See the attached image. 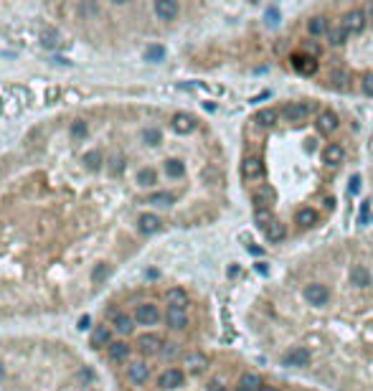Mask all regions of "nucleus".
I'll return each instance as SVG.
<instances>
[{"label":"nucleus","mask_w":373,"mask_h":391,"mask_svg":"<svg viewBox=\"0 0 373 391\" xmlns=\"http://www.w3.org/2000/svg\"><path fill=\"white\" fill-rule=\"evenodd\" d=\"M160 226H163V221L158 219L155 213H142L140 219H137V229H140V234H145V236L158 234V231H160Z\"/></svg>","instance_id":"ddd939ff"},{"label":"nucleus","mask_w":373,"mask_h":391,"mask_svg":"<svg viewBox=\"0 0 373 391\" xmlns=\"http://www.w3.org/2000/svg\"><path fill=\"white\" fill-rule=\"evenodd\" d=\"M302 54H307V56L317 59V56H320V46H317V43H312V41H305V46H302Z\"/></svg>","instance_id":"58836bf2"},{"label":"nucleus","mask_w":373,"mask_h":391,"mask_svg":"<svg viewBox=\"0 0 373 391\" xmlns=\"http://www.w3.org/2000/svg\"><path fill=\"white\" fill-rule=\"evenodd\" d=\"M160 353H163V358L173 361V358H178V353H181V345H178V343H165Z\"/></svg>","instance_id":"4c0bfd02"},{"label":"nucleus","mask_w":373,"mask_h":391,"mask_svg":"<svg viewBox=\"0 0 373 391\" xmlns=\"http://www.w3.org/2000/svg\"><path fill=\"white\" fill-rule=\"evenodd\" d=\"M165 173H168V178H183V176H186V165H183V160H178V158L165 160Z\"/></svg>","instance_id":"c85d7f7f"},{"label":"nucleus","mask_w":373,"mask_h":391,"mask_svg":"<svg viewBox=\"0 0 373 391\" xmlns=\"http://www.w3.org/2000/svg\"><path fill=\"white\" fill-rule=\"evenodd\" d=\"M165 323L170 330H186L188 328V315L186 310H175V308H168L165 313Z\"/></svg>","instance_id":"f8f14e48"},{"label":"nucleus","mask_w":373,"mask_h":391,"mask_svg":"<svg viewBox=\"0 0 373 391\" xmlns=\"http://www.w3.org/2000/svg\"><path fill=\"white\" fill-rule=\"evenodd\" d=\"M350 285H356V287H361V290H366V287H371V272L363 267V264H356V267H350Z\"/></svg>","instance_id":"f3484780"},{"label":"nucleus","mask_w":373,"mask_h":391,"mask_svg":"<svg viewBox=\"0 0 373 391\" xmlns=\"http://www.w3.org/2000/svg\"><path fill=\"white\" fill-rule=\"evenodd\" d=\"M127 379L132 381L135 386H142L150 379V366L145 361H132V363L127 366Z\"/></svg>","instance_id":"9d476101"},{"label":"nucleus","mask_w":373,"mask_h":391,"mask_svg":"<svg viewBox=\"0 0 373 391\" xmlns=\"http://www.w3.org/2000/svg\"><path fill=\"white\" fill-rule=\"evenodd\" d=\"M366 23H368V15H366V10H361V8H353V10H348L345 15H343V28L348 31V33H361L363 28H366Z\"/></svg>","instance_id":"7ed1b4c3"},{"label":"nucleus","mask_w":373,"mask_h":391,"mask_svg":"<svg viewBox=\"0 0 373 391\" xmlns=\"http://www.w3.org/2000/svg\"><path fill=\"white\" fill-rule=\"evenodd\" d=\"M165 302H168V308L186 310V308H188V292L181 290V287H173V290L165 292Z\"/></svg>","instance_id":"4468645a"},{"label":"nucleus","mask_w":373,"mask_h":391,"mask_svg":"<svg viewBox=\"0 0 373 391\" xmlns=\"http://www.w3.org/2000/svg\"><path fill=\"white\" fill-rule=\"evenodd\" d=\"M315 221H317V211L310 208V206H305V208H300L295 213V224L297 226H312Z\"/></svg>","instance_id":"b1692460"},{"label":"nucleus","mask_w":373,"mask_h":391,"mask_svg":"<svg viewBox=\"0 0 373 391\" xmlns=\"http://www.w3.org/2000/svg\"><path fill=\"white\" fill-rule=\"evenodd\" d=\"M261 386H264V381H261V376L259 374H244L241 376V381H239V391H259Z\"/></svg>","instance_id":"5701e85b"},{"label":"nucleus","mask_w":373,"mask_h":391,"mask_svg":"<svg viewBox=\"0 0 373 391\" xmlns=\"http://www.w3.org/2000/svg\"><path fill=\"white\" fill-rule=\"evenodd\" d=\"M305 300L315 308H322V305H327V300H330V290L325 285H320V282H312V285L305 287Z\"/></svg>","instance_id":"39448f33"},{"label":"nucleus","mask_w":373,"mask_h":391,"mask_svg":"<svg viewBox=\"0 0 373 391\" xmlns=\"http://www.w3.org/2000/svg\"><path fill=\"white\" fill-rule=\"evenodd\" d=\"M366 15H373V5H368V8H366Z\"/></svg>","instance_id":"09e8293b"},{"label":"nucleus","mask_w":373,"mask_h":391,"mask_svg":"<svg viewBox=\"0 0 373 391\" xmlns=\"http://www.w3.org/2000/svg\"><path fill=\"white\" fill-rule=\"evenodd\" d=\"M282 363L284 366H295V368H302V366H307L310 363V351L307 348H302V345H295L292 351H287L282 356Z\"/></svg>","instance_id":"1a4fd4ad"},{"label":"nucleus","mask_w":373,"mask_h":391,"mask_svg":"<svg viewBox=\"0 0 373 391\" xmlns=\"http://www.w3.org/2000/svg\"><path fill=\"white\" fill-rule=\"evenodd\" d=\"M89 325H92V320H89V318L84 315V318L79 320V330H89Z\"/></svg>","instance_id":"a18cd8bd"},{"label":"nucleus","mask_w":373,"mask_h":391,"mask_svg":"<svg viewBox=\"0 0 373 391\" xmlns=\"http://www.w3.org/2000/svg\"><path fill=\"white\" fill-rule=\"evenodd\" d=\"M173 130L178 135H190L193 130H195V117H190L188 112H178V115H173Z\"/></svg>","instance_id":"9b49d317"},{"label":"nucleus","mask_w":373,"mask_h":391,"mask_svg":"<svg viewBox=\"0 0 373 391\" xmlns=\"http://www.w3.org/2000/svg\"><path fill=\"white\" fill-rule=\"evenodd\" d=\"M363 92H366L368 97H373V74H366V76H363Z\"/></svg>","instance_id":"37998d69"},{"label":"nucleus","mask_w":373,"mask_h":391,"mask_svg":"<svg viewBox=\"0 0 373 391\" xmlns=\"http://www.w3.org/2000/svg\"><path fill=\"white\" fill-rule=\"evenodd\" d=\"M107 274H109V267H107V264H97L94 272H92V279H94V282H102V279H107Z\"/></svg>","instance_id":"ea45409f"},{"label":"nucleus","mask_w":373,"mask_h":391,"mask_svg":"<svg viewBox=\"0 0 373 391\" xmlns=\"http://www.w3.org/2000/svg\"><path fill=\"white\" fill-rule=\"evenodd\" d=\"M317 130H320L322 135L335 132V130H338V115H335V112H330V110L320 112V115H317Z\"/></svg>","instance_id":"dca6fc26"},{"label":"nucleus","mask_w":373,"mask_h":391,"mask_svg":"<svg viewBox=\"0 0 373 391\" xmlns=\"http://www.w3.org/2000/svg\"><path fill=\"white\" fill-rule=\"evenodd\" d=\"M0 379H3V366H0Z\"/></svg>","instance_id":"8fccbe9b"},{"label":"nucleus","mask_w":373,"mask_h":391,"mask_svg":"<svg viewBox=\"0 0 373 391\" xmlns=\"http://www.w3.org/2000/svg\"><path fill=\"white\" fill-rule=\"evenodd\" d=\"M109 168H112V173H122V170H124V158H122V155H112V160H109Z\"/></svg>","instance_id":"a19ab883"},{"label":"nucleus","mask_w":373,"mask_h":391,"mask_svg":"<svg viewBox=\"0 0 373 391\" xmlns=\"http://www.w3.org/2000/svg\"><path fill=\"white\" fill-rule=\"evenodd\" d=\"M348 31L343 28V26H330V31H327V43H330V46H343V43L348 41Z\"/></svg>","instance_id":"a878e982"},{"label":"nucleus","mask_w":373,"mask_h":391,"mask_svg":"<svg viewBox=\"0 0 373 391\" xmlns=\"http://www.w3.org/2000/svg\"><path fill=\"white\" fill-rule=\"evenodd\" d=\"M81 160H84V165L89 168V170H97V168H102V153H99V150H89V153H86Z\"/></svg>","instance_id":"72a5a7b5"},{"label":"nucleus","mask_w":373,"mask_h":391,"mask_svg":"<svg viewBox=\"0 0 373 391\" xmlns=\"http://www.w3.org/2000/svg\"><path fill=\"white\" fill-rule=\"evenodd\" d=\"M59 43H61L59 31H43V33H41V46H43V49H56Z\"/></svg>","instance_id":"2f4dec72"},{"label":"nucleus","mask_w":373,"mask_h":391,"mask_svg":"<svg viewBox=\"0 0 373 391\" xmlns=\"http://www.w3.org/2000/svg\"><path fill=\"white\" fill-rule=\"evenodd\" d=\"M241 176H244V181H249V183L261 181L264 178V160L259 155H249L244 163H241Z\"/></svg>","instance_id":"f03ea898"},{"label":"nucleus","mask_w":373,"mask_h":391,"mask_svg":"<svg viewBox=\"0 0 373 391\" xmlns=\"http://www.w3.org/2000/svg\"><path fill=\"white\" fill-rule=\"evenodd\" d=\"M163 338L160 335H155V333H145V335H140L137 338V348L145 353V356H158L160 351H163Z\"/></svg>","instance_id":"6e6552de"},{"label":"nucleus","mask_w":373,"mask_h":391,"mask_svg":"<svg viewBox=\"0 0 373 391\" xmlns=\"http://www.w3.org/2000/svg\"><path fill=\"white\" fill-rule=\"evenodd\" d=\"M322 203H325V208H333V206H335V201H333V198H325Z\"/></svg>","instance_id":"de8ad7c7"},{"label":"nucleus","mask_w":373,"mask_h":391,"mask_svg":"<svg viewBox=\"0 0 373 391\" xmlns=\"http://www.w3.org/2000/svg\"><path fill=\"white\" fill-rule=\"evenodd\" d=\"M71 135L74 137H84L86 135V122H74L71 125Z\"/></svg>","instance_id":"79ce46f5"},{"label":"nucleus","mask_w":373,"mask_h":391,"mask_svg":"<svg viewBox=\"0 0 373 391\" xmlns=\"http://www.w3.org/2000/svg\"><path fill=\"white\" fill-rule=\"evenodd\" d=\"M115 328H117V333L129 335V333L135 330V318H129V315H124V313H117V315H115Z\"/></svg>","instance_id":"393cba45"},{"label":"nucleus","mask_w":373,"mask_h":391,"mask_svg":"<svg viewBox=\"0 0 373 391\" xmlns=\"http://www.w3.org/2000/svg\"><path fill=\"white\" fill-rule=\"evenodd\" d=\"M137 183H140V186H155V183H158V173L152 170V168L137 170Z\"/></svg>","instance_id":"473e14b6"},{"label":"nucleus","mask_w":373,"mask_h":391,"mask_svg":"<svg viewBox=\"0 0 373 391\" xmlns=\"http://www.w3.org/2000/svg\"><path fill=\"white\" fill-rule=\"evenodd\" d=\"M315 110V102H290L287 107L282 110V117L284 122H290V125H302L307 117H310V112Z\"/></svg>","instance_id":"f257e3e1"},{"label":"nucleus","mask_w":373,"mask_h":391,"mask_svg":"<svg viewBox=\"0 0 373 391\" xmlns=\"http://www.w3.org/2000/svg\"><path fill=\"white\" fill-rule=\"evenodd\" d=\"M183 381H186V374L181 371V368H165V371L160 374V379H158V386L163 391H173V389L183 386Z\"/></svg>","instance_id":"423d86ee"},{"label":"nucleus","mask_w":373,"mask_h":391,"mask_svg":"<svg viewBox=\"0 0 373 391\" xmlns=\"http://www.w3.org/2000/svg\"><path fill=\"white\" fill-rule=\"evenodd\" d=\"M327 81H330L335 89H348L350 86V74L345 69H330V74H327Z\"/></svg>","instance_id":"4be33fe9"},{"label":"nucleus","mask_w":373,"mask_h":391,"mask_svg":"<svg viewBox=\"0 0 373 391\" xmlns=\"http://www.w3.org/2000/svg\"><path fill=\"white\" fill-rule=\"evenodd\" d=\"M150 203H155V206H173V203H175V196H173V193H165V191L152 193V196H150Z\"/></svg>","instance_id":"f704fd0d"},{"label":"nucleus","mask_w":373,"mask_h":391,"mask_svg":"<svg viewBox=\"0 0 373 391\" xmlns=\"http://www.w3.org/2000/svg\"><path fill=\"white\" fill-rule=\"evenodd\" d=\"M142 140H145V145H158L160 142V130L158 127H147L142 132Z\"/></svg>","instance_id":"c9c22d12"},{"label":"nucleus","mask_w":373,"mask_h":391,"mask_svg":"<svg viewBox=\"0 0 373 391\" xmlns=\"http://www.w3.org/2000/svg\"><path fill=\"white\" fill-rule=\"evenodd\" d=\"M109 338H112V333H109L107 325H97V330L92 333V345H94V348H97V345H107Z\"/></svg>","instance_id":"7c9ffc66"},{"label":"nucleus","mask_w":373,"mask_h":391,"mask_svg":"<svg viewBox=\"0 0 373 391\" xmlns=\"http://www.w3.org/2000/svg\"><path fill=\"white\" fill-rule=\"evenodd\" d=\"M178 10H181V5L175 3V0H158L155 3V15L160 20H173L175 15H178Z\"/></svg>","instance_id":"2eb2a0df"},{"label":"nucleus","mask_w":373,"mask_h":391,"mask_svg":"<svg viewBox=\"0 0 373 391\" xmlns=\"http://www.w3.org/2000/svg\"><path fill=\"white\" fill-rule=\"evenodd\" d=\"M327 31H330V26H327V18L315 15V18L307 20V33H310V36H327Z\"/></svg>","instance_id":"aec40b11"},{"label":"nucleus","mask_w":373,"mask_h":391,"mask_svg":"<svg viewBox=\"0 0 373 391\" xmlns=\"http://www.w3.org/2000/svg\"><path fill=\"white\" fill-rule=\"evenodd\" d=\"M290 64H292V69L297 74H305V76H310L317 71V59L312 56H307V54H292L290 56Z\"/></svg>","instance_id":"0eeeda50"},{"label":"nucleus","mask_w":373,"mask_h":391,"mask_svg":"<svg viewBox=\"0 0 373 391\" xmlns=\"http://www.w3.org/2000/svg\"><path fill=\"white\" fill-rule=\"evenodd\" d=\"M259 391H279V389H277V386H269V384H264V386H261Z\"/></svg>","instance_id":"49530a36"},{"label":"nucleus","mask_w":373,"mask_h":391,"mask_svg":"<svg viewBox=\"0 0 373 391\" xmlns=\"http://www.w3.org/2000/svg\"><path fill=\"white\" fill-rule=\"evenodd\" d=\"M160 310L158 305H152V302H142V305H137L135 310V323L137 325H158L160 323Z\"/></svg>","instance_id":"20e7f679"},{"label":"nucleus","mask_w":373,"mask_h":391,"mask_svg":"<svg viewBox=\"0 0 373 391\" xmlns=\"http://www.w3.org/2000/svg\"><path fill=\"white\" fill-rule=\"evenodd\" d=\"M145 59L152 61V64H155V61H163V59H165V49H163V46H150V49L145 51Z\"/></svg>","instance_id":"e433bc0d"},{"label":"nucleus","mask_w":373,"mask_h":391,"mask_svg":"<svg viewBox=\"0 0 373 391\" xmlns=\"http://www.w3.org/2000/svg\"><path fill=\"white\" fill-rule=\"evenodd\" d=\"M277 120H279V112H277V110H259L256 117H254V122H256L259 127H272V125H277Z\"/></svg>","instance_id":"bb28decb"},{"label":"nucleus","mask_w":373,"mask_h":391,"mask_svg":"<svg viewBox=\"0 0 373 391\" xmlns=\"http://www.w3.org/2000/svg\"><path fill=\"white\" fill-rule=\"evenodd\" d=\"M183 363H186V368H188V374H203L206 366H208V358H206L203 353H188Z\"/></svg>","instance_id":"a211bd4d"},{"label":"nucleus","mask_w":373,"mask_h":391,"mask_svg":"<svg viewBox=\"0 0 373 391\" xmlns=\"http://www.w3.org/2000/svg\"><path fill=\"white\" fill-rule=\"evenodd\" d=\"M264 234H267V242H269V244H279L282 239L287 236V226H284L282 221H272Z\"/></svg>","instance_id":"412c9836"},{"label":"nucleus","mask_w":373,"mask_h":391,"mask_svg":"<svg viewBox=\"0 0 373 391\" xmlns=\"http://www.w3.org/2000/svg\"><path fill=\"white\" fill-rule=\"evenodd\" d=\"M322 158H325V163L338 165V163H343V158H345V150H343L340 145L333 142V145H327V147H325V155H322Z\"/></svg>","instance_id":"cd10ccee"},{"label":"nucleus","mask_w":373,"mask_h":391,"mask_svg":"<svg viewBox=\"0 0 373 391\" xmlns=\"http://www.w3.org/2000/svg\"><path fill=\"white\" fill-rule=\"evenodd\" d=\"M129 353H132V345L124 343V340H117V343H109V358L112 361H127Z\"/></svg>","instance_id":"6ab92c4d"},{"label":"nucleus","mask_w":373,"mask_h":391,"mask_svg":"<svg viewBox=\"0 0 373 391\" xmlns=\"http://www.w3.org/2000/svg\"><path fill=\"white\" fill-rule=\"evenodd\" d=\"M254 206H256V211H261V208H269V201H272V191L269 188H259L254 196Z\"/></svg>","instance_id":"c756f323"},{"label":"nucleus","mask_w":373,"mask_h":391,"mask_svg":"<svg viewBox=\"0 0 373 391\" xmlns=\"http://www.w3.org/2000/svg\"><path fill=\"white\" fill-rule=\"evenodd\" d=\"M358 191H361V178L353 176V178H350V186H348V193H350V196H356Z\"/></svg>","instance_id":"c03bdc74"}]
</instances>
